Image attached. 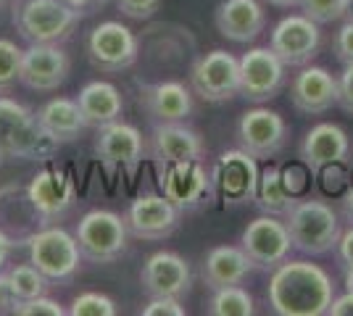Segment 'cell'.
Returning <instances> with one entry per match:
<instances>
[{
	"label": "cell",
	"instance_id": "cell-1",
	"mask_svg": "<svg viewBox=\"0 0 353 316\" xmlns=\"http://www.w3.org/2000/svg\"><path fill=\"white\" fill-rule=\"evenodd\" d=\"M335 298V282L319 264L288 258L272 271L266 301L280 316H322Z\"/></svg>",
	"mask_w": 353,
	"mask_h": 316
},
{
	"label": "cell",
	"instance_id": "cell-2",
	"mask_svg": "<svg viewBox=\"0 0 353 316\" xmlns=\"http://www.w3.org/2000/svg\"><path fill=\"white\" fill-rule=\"evenodd\" d=\"M285 224L293 240V251L303 256H327L338 248V240L343 235L338 211L319 198L295 200L293 209L288 211Z\"/></svg>",
	"mask_w": 353,
	"mask_h": 316
},
{
	"label": "cell",
	"instance_id": "cell-3",
	"mask_svg": "<svg viewBox=\"0 0 353 316\" xmlns=\"http://www.w3.org/2000/svg\"><path fill=\"white\" fill-rule=\"evenodd\" d=\"M56 143L45 135L37 116L14 98H0V161H48L56 153Z\"/></svg>",
	"mask_w": 353,
	"mask_h": 316
},
{
	"label": "cell",
	"instance_id": "cell-4",
	"mask_svg": "<svg viewBox=\"0 0 353 316\" xmlns=\"http://www.w3.org/2000/svg\"><path fill=\"white\" fill-rule=\"evenodd\" d=\"M85 14L69 8L63 0H14V27L30 45H63Z\"/></svg>",
	"mask_w": 353,
	"mask_h": 316
},
{
	"label": "cell",
	"instance_id": "cell-5",
	"mask_svg": "<svg viewBox=\"0 0 353 316\" xmlns=\"http://www.w3.org/2000/svg\"><path fill=\"white\" fill-rule=\"evenodd\" d=\"M27 251H30V264L37 266V271L50 282V287L69 285L82 264L79 242L63 227L48 224L32 232L27 238Z\"/></svg>",
	"mask_w": 353,
	"mask_h": 316
},
{
	"label": "cell",
	"instance_id": "cell-6",
	"mask_svg": "<svg viewBox=\"0 0 353 316\" xmlns=\"http://www.w3.org/2000/svg\"><path fill=\"white\" fill-rule=\"evenodd\" d=\"M74 238L79 242V251H82L85 261L114 264L127 251L130 229L124 224V216L105 209H92L77 222Z\"/></svg>",
	"mask_w": 353,
	"mask_h": 316
},
{
	"label": "cell",
	"instance_id": "cell-7",
	"mask_svg": "<svg viewBox=\"0 0 353 316\" xmlns=\"http://www.w3.org/2000/svg\"><path fill=\"white\" fill-rule=\"evenodd\" d=\"M240 248L248 253L253 269L274 271L282 261L290 258L293 251V240L282 216H272V213H261L240 235Z\"/></svg>",
	"mask_w": 353,
	"mask_h": 316
},
{
	"label": "cell",
	"instance_id": "cell-8",
	"mask_svg": "<svg viewBox=\"0 0 353 316\" xmlns=\"http://www.w3.org/2000/svg\"><path fill=\"white\" fill-rule=\"evenodd\" d=\"M190 87L206 103H227L240 95V59L214 48L192 63Z\"/></svg>",
	"mask_w": 353,
	"mask_h": 316
},
{
	"label": "cell",
	"instance_id": "cell-9",
	"mask_svg": "<svg viewBox=\"0 0 353 316\" xmlns=\"http://www.w3.org/2000/svg\"><path fill=\"white\" fill-rule=\"evenodd\" d=\"M259 177L261 171L250 153L243 148L221 153L216 166L211 169V196L219 198L224 206L250 203L259 190Z\"/></svg>",
	"mask_w": 353,
	"mask_h": 316
},
{
	"label": "cell",
	"instance_id": "cell-10",
	"mask_svg": "<svg viewBox=\"0 0 353 316\" xmlns=\"http://www.w3.org/2000/svg\"><path fill=\"white\" fill-rule=\"evenodd\" d=\"M140 53L137 34L121 21H103L88 34V59L103 74H121L134 66Z\"/></svg>",
	"mask_w": 353,
	"mask_h": 316
},
{
	"label": "cell",
	"instance_id": "cell-11",
	"mask_svg": "<svg viewBox=\"0 0 353 316\" xmlns=\"http://www.w3.org/2000/svg\"><path fill=\"white\" fill-rule=\"evenodd\" d=\"M27 200H30V206L40 224H56L77 203V185H74L69 171L50 166V169L37 171L30 180Z\"/></svg>",
	"mask_w": 353,
	"mask_h": 316
},
{
	"label": "cell",
	"instance_id": "cell-12",
	"mask_svg": "<svg viewBox=\"0 0 353 316\" xmlns=\"http://www.w3.org/2000/svg\"><path fill=\"white\" fill-rule=\"evenodd\" d=\"M322 45L319 24L311 21L306 14H290L274 24L269 34V48L282 59L285 66H309L316 59Z\"/></svg>",
	"mask_w": 353,
	"mask_h": 316
},
{
	"label": "cell",
	"instance_id": "cell-13",
	"mask_svg": "<svg viewBox=\"0 0 353 316\" xmlns=\"http://www.w3.org/2000/svg\"><path fill=\"white\" fill-rule=\"evenodd\" d=\"M285 63L272 48H250L240 56V98L250 103H266L277 98L285 85Z\"/></svg>",
	"mask_w": 353,
	"mask_h": 316
},
{
	"label": "cell",
	"instance_id": "cell-14",
	"mask_svg": "<svg viewBox=\"0 0 353 316\" xmlns=\"http://www.w3.org/2000/svg\"><path fill=\"white\" fill-rule=\"evenodd\" d=\"M288 143V121L272 108H250L237 121V145L256 161H269Z\"/></svg>",
	"mask_w": 353,
	"mask_h": 316
},
{
	"label": "cell",
	"instance_id": "cell-15",
	"mask_svg": "<svg viewBox=\"0 0 353 316\" xmlns=\"http://www.w3.org/2000/svg\"><path fill=\"white\" fill-rule=\"evenodd\" d=\"M182 211L163 196H140L124 211V224L137 240L161 242L172 238L179 227Z\"/></svg>",
	"mask_w": 353,
	"mask_h": 316
},
{
	"label": "cell",
	"instance_id": "cell-16",
	"mask_svg": "<svg viewBox=\"0 0 353 316\" xmlns=\"http://www.w3.org/2000/svg\"><path fill=\"white\" fill-rule=\"evenodd\" d=\"M72 74V59L63 50V45L43 43L30 45L21 53V69L19 82L34 92H53Z\"/></svg>",
	"mask_w": 353,
	"mask_h": 316
},
{
	"label": "cell",
	"instance_id": "cell-17",
	"mask_svg": "<svg viewBox=\"0 0 353 316\" xmlns=\"http://www.w3.org/2000/svg\"><path fill=\"white\" fill-rule=\"evenodd\" d=\"M140 285L148 298H185L190 293V264L174 251H156L140 269Z\"/></svg>",
	"mask_w": 353,
	"mask_h": 316
},
{
	"label": "cell",
	"instance_id": "cell-18",
	"mask_svg": "<svg viewBox=\"0 0 353 316\" xmlns=\"http://www.w3.org/2000/svg\"><path fill=\"white\" fill-rule=\"evenodd\" d=\"M150 158L156 164H176V161H203L206 143L185 121H156L148 137Z\"/></svg>",
	"mask_w": 353,
	"mask_h": 316
},
{
	"label": "cell",
	"instance_id": "cell-19",
	"mask_svg": "<svg viewBox=\"0 0 353 316\" xmlns=\"http://www.w3.org/2000/svg\"><path fill=\"white\" fill-rule=\"evenodd\" d=\"M143 153H145V140L134 124L117 119L98 129L95 156L108 171L127 169L130 174H134V169L143 161Z\"/></svg>",
	"mask_w": 353,
	"mask_h": 316
},
{
	"label": "cell",
	"instance_id": "cell-20",
	"mask_svg": "<svg viewBox=\"0 0 353 316\" xmlns=\"http://www.w3.org/2000/svg\"><path fill=\"white\" fill-rule=\"evenodd\" d=\"M161 193L179 211H192L211 196V174L203 161L166 164L161 169Z\"/></svg>",
	"mask_w": 353,
	"mask_h": 316
},
{
	"label": "cell",
	"instance_id": "cell-21",
	"mask_svg": "<svg viewBox=\"0 0 353 316\" xmlns=\"http://www.w3.org/2000/svg\"><path fill=\"white\" fill-rule=\"evenodd\" d=\"M298 153H301V161L309 166L311 171H322L324 166L348 164L353 145L348 132L340 124L322 121V124L311 127L309 132H306Z\"/></svg>",
	"mask_w": 353,
	"mask_h": 316
},
{
	"label": "cell",
	"instance_id": "cell-22",
	"mask_svg": "<svg viewBox=\"0 0 353 316\" xmlns=\"http://www.w3.org/2000/svg\"><path fill=\"white\" fill-rule=\"evenodd\" d=\"M214 24L221 37L237 45H248L266 30V11L261 0H221L214 11Z\"/></svg>",
	"mask_w": 353,
	"mask_h": 316
},
{
	"label": "cell",
	"instance_id": "cell-23",
	"mask_svg": "<svg viewBox=\"0 0 353 316\" xmlns=\"http://www.w3.org/2000/svg\"><path fill=\"white\" fill-rule=\"evenodd\" d=\"M290 101L301 114L319 116L338 105V76L324 66H301L290 82Z\"/></svg>",
	"mask_w": 353,
	"mask_h": 316
},
{
	"label": "cell",
	"instance_id": "cell-24",
	"mask_svg": "<svg viewBox=\"0 0 353 316\" xmlns=\"http://www.w3.org/2000/svg\"><path fill=\"white\" fill-rule=\"evenodd\" d=\"M140 101H143L148 116L153 121H188L195 111L192 92L176 79L143 85Z\"/></svg>",
	"mask_w": 353,
	"mask_h": 316
},
{
	"label": "cell",
	"instance_id": "cell-25",
	"mask_svg": "<svg viewBox=\"0 0 353 316\" xmlns=\"http://www.w3.org/2000/svg\"><path fill=\"white\" fill-rule=\"evenodd\" d=\"M253 271L248 253L240 245H216L211 248L201 264V277L211 290L227 285H243Z\"/></svg>",
	"mask_w": 353,
	"mask_h": 316
},
{
	"label": "cell",
	"instance_id": "cell-26",
	"mask_svg": "<svg viewBox=\"0 0 353 316\" xmlns=\"http://www.w3.org/2000/svg\"><path fill=\"white\" fill-rule=\"evenodd\" d=\"M37 124L45 135L50 137L56 145L74 143L77 137L88 129L85 116L79 111V103L72 98H53L37 108Z\"/></svg>",
	"mask_w": 353,
	"mask_h": 316
},
{
	"label": "cell",
	"instance_id": "cell-27",
	"mask_svg": "<svg viewBox=\"0 0 353 316\" xmlns=\"http://www.w3.org/2000/svg\"><path fill=\"white\" fill-rule=\"evenodd\" d=\"M77 103L85 116V124L92 129H101L105 124L121 119V114H124V98H121L119 87L111 82H103V79L88 82L77 95Z\"/></svg>",
	"mask_w": 353,
	"mask_h": 316
},
{
	"label": "cell",
	"instance_id": "cell-28",
	"mask_svg": "<svg viewBox=\"0 0 353 316\" xmlns=\"http://www.w3.org/2000/svg\"><path fill=\"white\" fill-rule=\"evenodd\" d=\"M256 206L261 209V213H272V216H285L293 209V203L298 200L295 193L290 190L288 180L282 177V169L269 166L266 171H261L259 177V190H256Z\"/></svg>",
	"mask_w": 353,
	"mask_h": 316
},
{
	"label": "cell",
	"instance_id": "cell-29",
	"mask_svg": "<svg viewBox=\"0 0 353 316\" xmlns=\"http://www.w3.org/2000/svg\"><path fill=\"white\" fill-rule=\"evenodd\" d=\"M206 314L211 316H253L256 303L253 295L243 285H227L216 287L211 293V301L206 306Z\"/></svg>",
	"mask_w": 353,
	"mask_h": 316
},
{
	"label": "cell",
	"instance_id": "cell-30",
	"mask_svg": "<svg viewBox=\"0 0 353 316\" xmlns=\"http://www.w3.org/2000/svg\"><path fill=\"white\" fill-rule=\"evenodd\" d=\"M6 287H8V298L11 303L16 301H30L37 295H45V290L50 287V282L37 271V266L32 264H16L6 271Z\"/></svg>",
	"mask_w": 353,
	"mask_h": 316
},
{
	"label": "cell",
	"instance_id": "cell-31",
	"mask_svg": "<svg viewBox=\"0 0 353 316\" xmlns=\"http://www.w3.org/2000/svg\"><path fill=\"white\" fill-rule=\"evenodd\" d=\"M72 316H117V303L111 301L103 293H95V290H88V293H79L72 301V308H69Z\"/></svg>",
	"mask_w": 353,
	"mask_h": 316
},
{
	"label": "cell",
	"instance_id": "cell-32",
	"mask_svg": "<svg viewBox=\"0 0 353 316\" xmlns=\"http://www.w3.org/2000/svg\"><path fill=\"white\" fill-rule=\"evenodd\" d=\"M21 48L14 40L0 37V92L8 90L19 82V69H21Z\"/></svg>",
	"mask_w": 353,
	"mask_h": 316
},
{
	"label": "cell",
	"instance_id": "cell-33",
	"mask_svg": "<svg viewBox=\"0 0 353 316\" xmlns=\"http://www.w3.org/2000/svg\"><path fill=\"white\" fill-rule=\"evenodd\" d=\"M345 0H301V11L316 24H332L345 19Z\"/></svg>",
	"mask_w": 353,
	"mask_h": 316
},
{
	"label": "cell",
	"instance_id": "cell-34",
	"mask_svg": "<svg viewBox=\"0 0 353 316\" xmlns=\"http://www.w3.org/2000/svg\"><path fill=\"white\" fill-rule=\"evenodd\" d=\"M8 314L14 316H66L69 308H63L59 301L48 298V295H37V298H30V301H16L11 303Z\"/></svg>",
	"mask_w": 353,
	"mask_h": 316
},
{
	"label": "cell",
	"instance_id": "cell-35",
	"mask_svg": "<svg viewBox=\"0 0 353 316\" xmlns=\"http://www.w3.org/2000/svg\"><path fill=\"white\" fill-rule=\"evenodd\" d=\"M332 53H335V59H338L343 66L353 63V19H345V21L340 24V30L335 32Z\"/></svg>",
	"mask_w": 353,
	"mask_h": 316
},
{
	"label": "cell",
	"instance_id": "cell-36",
	"mask_svg": "<svg viewBox=\"0 0 353 316\" xmlns=\"http://www.w3.org/2000/svg\"><path fill=\"white\" fill-rule=\"evenodd\" d=\"M117 6L127 19L145 21L150 16H156V11L161 8V0H117Z\"/></svg>",
	"mask_w": 353,
	"mask_h": 316
},
{
	"label": "cell",
	"instance_id": "cell-37",
	"mask_svg": "<svg viewBox=\"0 0 353 316\" xmlns=\"http://www.w3.org/2000/svg\"><path fill=\"white\" fill-rule=\"evenodd\" d=\"M143 316H185L182 298H150L145 308H140Z\"/></svg>",
	"mask_w": 353,
	"mask_h": 316
},
{
	"label": "cell",
	"instance_id": "cell-38",
	"mask_svg": "<svg viewBox=\"0 0 353 316\" xmlns=\"http://www.w3.org/2000/svg\"><path fill=\"white\" fill-rule=\"evenodd\" d=\"M338 105L353 116V63L343 66L338 74Z\"/></svg>",
	"mask_w": 353,
	"mask_h": 316
},
{
	"label": "cell",
	"instance_id": "cell-39",
	"mask_svg": "<svg viewBox=\"0 0 353 316\" xmlns=\"http://www.w3.org/2000/svg\"><path fill=\"white\" fill-rule=\"evenodd\" d=\"M335 253L345 269V280H353V224H348V229H343Z\"/></svg>",
	"mask_w": 353,
	"mask_h": 316
},
{
	"label": "cell",
	"instance_id": "cell-40",
	"mask_svg": "<svg viewBox=\"0 0 353 316\" xmlns=\"http://www.w3.org/2000/svg\"><path fill=\"white\" fill-rule=\"evenodd\" d=\"M330 316H353V287H348V293H343L338 298H332L330 306Z\"/></svg>",
	"mask_w": 353,
	"mask_h": 316
},
{
	"label": "cell",
	"instance_id": "cell-41",
	"mask_svg": "<svg viewBox=\"0 0 353 316\" xmlns=\"http://www.w3.org/2000/svg\"><path fill=\"white\" fill-rule=\"evenodd\" d=\"M16 248L14 238H8L3 229H0V271L6 269V264H8V258H11V251Z\"/></svg>",
	"mask_w": 353,
	"mask_h": 316
},
{
	"label": "cell",
	"instance_id": "cell-42",
	"mask_svg": "<svg viewBox=\"0 0 353 316\" xmlns=\"http://www.w3.org/2000/svg\"><path fill=\"white\" fill-rule=\"evenodd\" d=\"M340 203H343V216H345V222H348V224H353V185L345 190V193H343Z\"/></svg>",
	"mask_w": 353,
	"mask_h": 316
},
{
	"label": "cell",
	"instance_id": "cell-43",
	"mask_svg": "<svg viewBox=\"0 0 353 316\" xmlns=\"http://www.w3.org/2000/svg\"><path fill=\"white\" fill-rule=\"evenodd\" d=\"M11 308V298H8V287H6V271H0V314H6Z\"/></svg>",
	"mask_w": 353,
	"mask_h": 316
},
{
	"label": "cell",
	"instance_id": "cell-44",
	"mask_svg": "<svg viewBox=\"0 0 353 316\" xmlns=\"http://www.w3.org/2000/svg\"><path fill=\"white\" fill-rule=\"evenodd\" d=\"M69 8H74V11H79V14H88L92 6H98L95 0H63Z\"/></svg>",
	"mask_w": 353,
	"mask_h": 316
},
{
	"label": "cell",
	"instance_id": "cell-45",
	"mask_svg": "<svg viewBox=\"0 0 353 316\" xmlns=\"http://www.w3.org/2000/svg\"><path fill=\"white\" fill-rule=\"evenodd\" d=\"M269 6H274V8H295V6H301V0H264Z\"/></svg>",
	"mask_w": 353,
	"mask_h": 316
},
{
	"label": "cell",
	"instance_id": "cell-46",
	"mask_svg": "<svg viewBox=\"0 0 353 316\" xmlns=\"http://www.w3.org/2000/svg\"><path fill=\"white\" fill-rule=\"evenodd\" d=\"M348 6H345V19H353V0H345Z\"/></svg>",
	"mask_w": 353,
	"mask_h": 316
},
{
	"label": "cell",
	"instance_id": "cell-47",
	"mask_svg": "<svg viewBox=\"0 0 353 316\" xmlns=\"http://www.w3.org/2000/svg\"><path fill=\"white\" fill-rule=\"evenodd\" d=\"M95 3H98V6H105V3H111V0H95Z\"/></svg>",
	"mask_w": 353,
	"mask_h": 316
},
{
	"label": "cell",
	"instance_id": "cell-48",
	"mask_svg": "<svg viewBox=\"0 0 353 316\" xmlns=\"http://www.w3.org/2000/svg\"><path fill=\"white\" fill-rule=\"evenodd\" d=\"M6 3H8V0H0V8H3V6H6Z\"/></svg>",
	"mask_w": 353,
	"mask_h": 316
},
{
	"label": "cell",
	"instance_id": "cell-49",
	"mask_svg": "<svg viewBox=\"0 0 353 316\" xmlns=\"http://www.w3.org/2000/svg\"><path fill=\"white\" fill-rule=\"evenodd\" d=\"M348 287H353V280H348Z\"/></svg>",
	"mask_w": 353,
	"mask_h": 316
}]
</instances>
